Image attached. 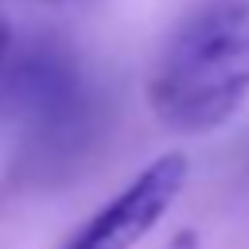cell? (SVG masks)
<instances>
[{"instance_id":"cell-1","label":"cell","mask_w":249,"mask_h":249,"mask_svg":"<svg viewBox=\"0 0 249 249\" xmlns=\"http://www.w3.org/2000/svg\"><path fill=\"white\" fill-rule=\"evenodd\" d=\"M249 97V0H202L163 43L148 101L175 132H210Z\"/></svg>"},{"instance_id":"cell-2","label":"cell","mask_w":249,"mask_h":249,"mask_svg":"<svg viewBox=\"0 0 249 249\" xmlns=\"http://www.w3.org/2000/svg\"><path fill=\"white\" fill-rule=\"evenodd\" d=\"M0 117L23 128L27 160L51 171L86 152L97 128V97L66 47L27 43L0 62Z\"/></svg>"},{"instance_id":"cell-3","label":"cell","mask_w":249,"mask_h":249,"mask_svg":"<svg viewBox=\"0 0 249 249\" xmlns=\"http://www.w3.org/2000/svg\"><path fill=\"white\" fill-rule=\"evenodd\" d=\"M187 183L183 156H160L148 163L128 187H121L105 206L89 214V222L62 245V249H132L175 202Z\"/></svg>"},{"instance_id":"cell-4","label":"cell","mask_w":249,"mask_h":249,"mask_svg":"<svg viewBox=\"0 0 249 249\" xmlns=\"http://www.w3.org/2000/svg\"><path fill=\"white\" fill-rule=\"evenodd\" d=\"M8 51H12V27H8V19H0V62Z\"/></svg>"}]
</instances>
